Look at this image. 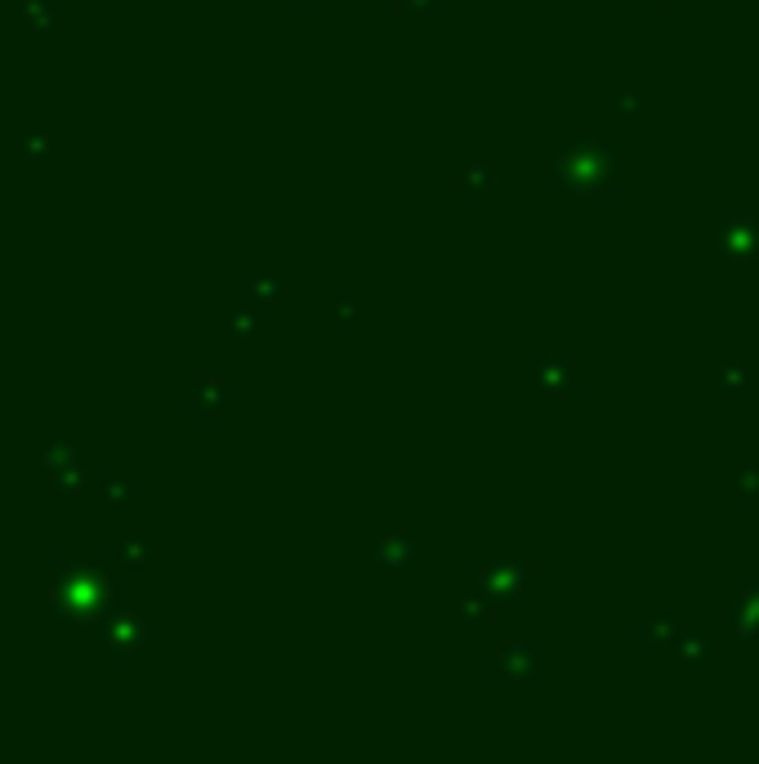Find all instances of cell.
I'll return each instance as SVG.
<instances>
[{
	"label": "cell",
	"mask_w": 759,
	"mask_h": 764,
	"mask_svg": "<svg viewBox=\"0 0 759 764\" xmlns=\"http://www.w3.org/2000/svg\"><path fill=\"white\" fill-rule=\"evenodd\" d=\"M81 479H85V470L72 461V470H59V474H54V496H76Z\"/></svg>",
	"instance_id": "cell-5"
},
{
	"label": "cell",
	"mask_w": 759,
	"mask_h": 764,
	"mask_svg": "<svg viewBox=\"0 0 759 764\" xmlns=\"http://www.w3.org/2000/svg\"><path fill=\"white\" fill-rule=\"evenodd\" d=\"M143 546H126V541H112V559H126V563H139L143 555H139Z\"/></svg>",
	"instance_id": "cell-6"
},
{
	"label": "cell",
	"mask_w": 759,
	"mask_h": 764,
	"mask_svg": "<svg viewBox=\"0 0 759 764\" xmlns=\"http://www.w3.org/2000/svg\"><path fill=\"white\" fill-rule=\"evenodd\" d=\"M45 148H50V135H45V130H18L14 135V152H23V157H41Z\"/></svg>",
	"instance_id": "cell-4"
},
{
	"label": "cell",
	"mask_w": 759,
	"mask_h": 764,
	"mask_svg": "<svg viewBox=\"0 0 759 764\" xmlns=\"http://www.w3.org/2000/svg\"><path fill=\"white\" fill-rule=\"evenodd\" d=\"M14 9L32 27H41V32H50V27H54V18H50L54 14V0H14Z\"/></svg>",
	"instance_id": "cell-3"
},
{
	"label": "cell",
	"mask_w": 759,
	"mask_h": 764,
	"mask_svg": "<svg viewBox=\"0 0 759 764\" xmlns=\"http://www.w3.org/2000/svg\"><path fill=\"white\" fill-rule=\"evenodd\" d=\"M99 639L112 648V653H126V648H134L143 639V622H139V617H117L112 626L99 630Z\"/></svg>",
	"instance_id": "cell-2"
},
{
	"label": "cell",
	"mask_w": 759,
	"mask_h": 764,
	"mask_svg": "<svg viewBox=\"0 0 759 764\" xmlns=\"http://www.w3.org/2000/svg\"><path fill=\"white\" fill-rule=\"evenodd\" d=\"M59 581H54V608H59L63 617H72V622H85L90 617V604L103 608V599H108V581L99 577L94 568H85V563H63Z\"/></svg>",
	"instance_id": "cell-1"
}]
</instances>
